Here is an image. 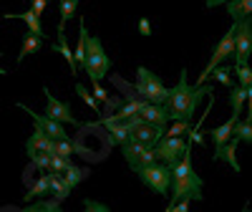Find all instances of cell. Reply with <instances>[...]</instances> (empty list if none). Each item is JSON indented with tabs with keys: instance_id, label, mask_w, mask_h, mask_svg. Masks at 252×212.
I'll list each match as a JSON object with an SVG mask.
<instances>
[{
	"instance_id": "d6a6232c",
	"label": "cell",
	"mask_w": 252,
	"mask_h": 212,
	"mask_svg": "<svg viewBox=\"0 0 252 212\" xmlns=\"http://www.w3.org/2000/svg\"><path fill=\"white\" fill-rule=\"evenodd\" d=\"M189 129H192V121H184V119H179V121H174L172 129L166 132V137H184V134H189Z\"/></svg>"
},
{
	"instance_id": "9a60e30c",
	"label": "cell",
	"mask_w": 252,
	"mask_h": 212,
	"mask_svg": "<svg viewBox=\"0 0 252 212\" xmlns=\"http://www.w3.org/2000/svg\"><path fill=\"white\" fill-rule=\"evenodd\" d=\"M237 119H240V116H235V114H232V119H229V121L220 124L217 129L209 132V139H212V144H215V157L220 154L222 146H224L229 139H232V126H235V121H237Z\"/></svg>"
},
{
	"instance_id": "5bb4252c",
	"label": "cell",
	"mask_w": 252,
	"mask_h": 212,
	"mask_svg": "<svg viewBox=\"0 0 252 212\" xmlns=\"http://www.w3.org/2000/svg\"><path fill=\"white\" fill-rule=\"evenodd\" d=\"M35 152H48V154H53V139L51 137H46L43 132L38 129H33V134L28 137V141H26V154L28 157H33Z\"/></svg>"
},
{
	"instance_id": "ba28073f",
	"label": "cell",
	"mask_w": 252,
	"mask_h": 212,
	"mask_svg": "<svg viewBox=\"0 0 252 212\" xmlns=\"http://www.w3.org/2000/svg\"><path fill=\"white\" fill-rule=\"evenodd\" d=\"M252 56V20H235V66H242L247 63Z\"/></svg>"
},
{
	"instance_id": "7402d4cb",
	"label": "cell",
	"mask_w": 252,
	"mask_h": 212,
	"mask_svg": "<svg viewBox=\"0 0 252 212\" xmlns=\"http://www.w3.org/2000/svg\"><path fill=\"white\" fill-rule=\"evenodd\" d=\"M232 139H237L240 144L242 141H252V114H247V121H235V126H232Z\"/></svg>"
},
{
	"instance_id": "f35d334b",
	"label": "cell",
	"mask_w": 252,
	"mask_h": 212,
	"mask_svg": "<svg viewBox=\"0 0 252 212\" xmlns=\"http://www.w3.org/2000/svg\"><path fill=\"white\" fill-rule=\"evenodd\" d=\"M0 56H3V53H0ZM0 73H3V76H5V73H8V71H5V69H0Z\"/></svg>"
},
{
	"instance_id": "277c9868",
	"label": "cell",
	"mask_w": 252,
	"mask_h": 212,
	"mask_svg": "<svg viewBox=\"0 0 252 212\" xmlns=\"http://www.w3.org/2000/svg\"><path fill=\"white\" fill-rule=\"evenodd\" d=\"M136 177L141 184H146L149 189H154L157 195H169V184H172V169L164 162H152L141 169H136Z\"/></svg>"
},
{
	"instance_id": "d6986e66",
	"label": "cell",
	"mask_w": 252,
	"mask_h": 212,
	"mask_svg": "<svg viewBox=\"0 0 252 212\" xmlns=\"http://www.w3.org/2000/svg\"><path fill=\"white\" fill-rule=\"evenodd\" d=\"M56 53H61L63 58L68 61V66H71V73L76 76L78 73V69H76V58H73V51H71V46H68V40H66V31H58V40L51 46Z\"/></svg>"
},
{
	"instance_id": "7c38bea8",
	"label": "cell",
	"mask_w": 252,
	"mask_h": 212,
	"mask_svg": "<svg viewBox=\"0 0 252 212\" xmlns=\"http://www.w3.org/2000/svg\"><path fill=\"white\" fill-rule=\"evenodd\" d=\"M139 116L146 121V124H154V126H166V111H164V106L161 104H152V101H144L141 104V109H139Z\"/></svg>"
},
{
	"instance_id": "d590c367",
	"label": "cell",
	"mask_w": 252,
	"mask_h": 212,
	"mask_svg": "<svg viewBox=\"0 0 252 212\" xmlns=\"http://www.w3.org/2000/svg\"><path fill=\"white\" fill-rule=\"evenodd\" d=\"M48 3H51V0H31V5H33V13L40 18V15H43L46 13V8H48Z\"/></svg>"
},
{
	"instance_id": "e575fe53",
	"label": "cell",
	"mask_w": 252,
	"mask_h": 212,
	"mask_svg": "<svg viewBox=\"0 0 252 212\" xmlns=\"http://www.w3.org/2000/svg\"><path fill=\"white\" fill-rule=\"evenodd\" d=\"M91 83H94V91H91V94H94V99H96L98 104H103V101L109 99V96H106V89L101 86V81H91Z\"/></svg>"
},
{
	"instance_id": "f1b7e54d",
	"label": "cell",
	"mask_w": 252,
	"mask_h": 212,
	"mask_svg": "<svg viewBox=\"0 0 252 212\" xmlns=\"http://www.w3.org/2000/svg\"><path fill=\"white\" fill-rule=\"evenodd\" d=\"M26 210H33V212H43V210L48 212V210H51V212H58V210H61V202H58V200H46V197H40V202H33V205H28Z\"/></svg>"
},
{
	"instance_id": "30bf717a",
	"label": "cell",
	"mask_w": 252,
	"mask_h": 212,
	"mask_svg": "<svg viewBox=\"0 0 252 212\" xmlns=\"http://www.w3.org/2000/svg\"><path fill=\"white\" fill-rule=\"evenodd\" d=\"M43 94H46V116H51V119H56L61 124H76V126H81L78 119L71 114V106L66 101H58L48 89H43Z\"/></svg>"
},
{
	"instance_id": "ffe728a7",
	"label": "cell",
	"mask_w": 252,
	"mask_h": 212,
	"mask_svg": "<svg viewBox=\"0 0 252 212\" xmlns=\"http://www.w3.org/2000/svg\"><path fill=\"white\" fill-rule=\"evenodd\" d=\"M227 13L232 15V20L252 18V0H227Z\"/></svg>"
},
{
	"instance_id": "603a6c76",
	"label": "cell",
	"mask_w": 252,
	"mask_h": 212,
	"mask_svg": "<svg viewBox=\"0 0 252 212\" xmlns=\"http://www.w3.org/2000/svg\"><path fill=\"white\" fill-rule=\"evenodd\" d=\"M78 3L81 0H58V5H61V20H58V31H66V23L76 15L78 10Z\"/></svg>"
},
{
	"instance_id": "d4e9b609",
	"label": "cell",
	"mask_w": 252,
	"mask_h": 212,
	"mask_svg": "<svg viewBox=\"0 0 252 212\" xmlns=\"http://www.w3.org/2000/svg\"><path fill=\"white\" fill-rule=\"evenodd\" d=\"M5 18H15V20H23V23L31 28V33H43V28H40V18L28 10V13H5Z\"/></svg>"
},
{
	"instance_id": "9c48e42d",
	"label": "cell",
	"mask_w": 252,
	"mask_h": 212,
	"mask_svg": "<svg viewBox=\"0 0 252 212\" xmlns=\"http://www.w3.org/2000/svg\"><path fill=\"white\" fill-rule=\"evenodd\" d=\"M121 154H124L126 164H129L134 172H136V169H141V167H146V164L157 162L154 146H146V144L134 141V139H129V141H124V144H121Z\"/></svg>"
},
{
	"instance_id": "52a82bcc",
	"label": "cell",
	"mask_w": 252,
	"mask_h": 212,
	"mask_svg": "<svg viewBox=\"0 0 252 212\" xmlns=\"http://www.w3.org/2000/svg\"><path fill=\"white\" fill-rule=\"evenodd\" d=\"M187 146H192V141L189 139H184V137H159V141L154 144V152H157V159L159 162H164L166 167H174L179 159H182V154L187 152Z\"/></svg>"
},
{
	"instance_id": "4dcf8cb0",
	"label": "cell",
	"mask_w": 252,
	"mask_h": 212,
	"mask_svg": "<svg viewBox=\"0 0 252 212\" xmlns=\"http://www.w3.org/2000/svg\"><path fill=\"white\" fill-rule=\"evenodd\" d=\"M237 73V81H240V86H252V69H250V63H242V66H235Z\"/></svg>"
},
{
	"instance_id": "4fadbf2b",
	"label": "cell",
	"mask_w": 252,
	"mask_h": 212,
	"mask_svg": "<svg viewBox=\"0 0 252 212\" xmlns=\"http://www.w3.org/2000/svg\"><path fill=\"white\" fill-rule=\"evenodd\" d=\"M98 124L109 129V134H111V141H114V144H119V146H121L124 141H129L131 129H129V124H126V119H124V121H114V119H109V116H101V119H98Z\"/></svg>"
},
{
	"instance_id": "836d02e7",
	"label": "cell",
	"mask_w": 252,
	"mask_h": 212,
	"mask_svg": "<svg viewBox=\"0 0 252 212\" xmlns=\"http://www.w3.org/2000/svg\"><path fill=\"white\" fill-rule=\"evenodd\" d=\"M31 162L38 167V169H43V172H48V164H51V154L48 152H35L31 157Z\"/></svg>"
},
{
	"instance_id": "8d00e7d4",
	"label": "cell",
	"mask_w": 252,
	"mask_h": 212,
	"mask_svg": "<svg viewBox=\"0 0 252 212\" xmlns=\"http://www.w3.org/2000/svg\"><path fill=\"white\" fill-rule=\"evenodd\" d=\"M139 33H141V35H152V23H149L146 18L139 20Z\"/></svg>"
},
{
	"instance_id": "8fae6325",
	"label": "cell",
	"mask_w": 252,
	"mask_h": 212,
	"mask_svg": "<svg viewBox=\"0 0 252 212\" xmlns=\"http://www.w3.org/2000/svg\"><path fill=\"white\" fill-rule=\"evenodd\" d=\"M20 109H23L26 114H31V119L35 121V126L40 132H43L46 137H51V139H63L66 137V126H63L61 121H56V119H51V116H43V114H35L33 109H28L26 104H18Z\"/></svg>"
},
{
	"instance_id": "e0dca14e",
	"label": "cell",
	"mask_w": 252,
	"mask_h": 212,
	"mask_svg": "<svg viewBox=\"0 0 252 212\" xmlns=\"http://www.w3.org/2000/svg\"><path fill=\"white\" fill-rule=\"evenodd\" d=\"M245 101H252V86H235L229 91V106H232V114L240 116Z\"/></svg>"
},
{
	"instance_id": "83f0119b",
	"label": "cell",
	"mask_w": 252,
	"mask_h": 212,
	"mask_svg": "<svg viewBox=\"0 0 252 212\" xmlns=\"http://www.w3.org/2000/svg\"><path fill=\"white\" fill-rule=\"evenodd\" d=\"M209 78H215L217 83H222V86H232V69H229L227 63H222V66H217L212 73H209Z\"/></svg>"
},
{
	"instance_id": "6da1fadb",
	"label": "cell",
	"mask_w": 252,
	"mask_h": 212,
	"mask_svg": "<svg viewBox=\"0 0 252 212\" xmlns=\"http://www.w3.org/2000/svg\"><path fill=\"white\" fill-rule=\"evenodd\" d=\"M209 94H212V89H209V86L204 89V83H202V86H192V83L187 81V69H182L179 83L174 89L166 91V99L161 104L164 111H166V119H169V121H179V119L192 121L199 101L204 96H209Z\"/></svg>"
},
{
	"instance_id": "44dd1931",
	"label": "cell",
	"mask_w": 252,
	"mask_h": 212,
	"mask_svg": "<svg viewBox=\"0 0 252 212\" xmlns=\"http://www.w3.org/2000/svg\"><path fill=\"white\" fill-rule=\"evenodd\" d=\"M61 177H63V182H66V184L73 189L78 182H83V179L89 177V169H86V167H76V164L71 162V164L66 167V172H63Z\"/></svg>"
},
{
	"instance_id": "cb8c5ba5",
	"label": "cell",
	"mask_w": 252,
	"mask_h": 212,
	"mask_svg": "<svg viewBox=\"0 0 252 212\" xmlns=\"http://www.w3.org/2000/svg\"><path fill=\"white\" fill-rule=\"evenodd\" d=\"M141 104H144V99L139 96V99H131L129 104H121L119 106V111L114 114V116H109V119H114V121H124V119H129V116H134L139 109H141Z\"/></svg>"
},
{
	"instance_id": "ac0fdd59",
	"label": "cell",
	"mask_w": 252,
	"mask_h": 212,
	"mask_svg": "<svg viewBox=\"0 0 252 212\" xmlns=\"http://www.w3.org/2000/svg\"><path fill=\"white\" fill-rule=\"evenodd\" d=\"M48 195H53V200H58V202H63L68 195H71V187L63 182V177L61 175H53V172H48Z\"/></svg>"
},
{
	"instance_id": "7a4b0ae2",
	"label": "cell",
	"mask_w": 252,
	"mask_h": 212,
	"mask_svg": "<svg viewBox=\"0 0 252 212\" xmlns=\"http://www.w3.org/2000/svg\"><path fill=\"white\" fill-rule=\"evenodd\" d=\"M204 182L197 175V169L192 164V146H187V152L182 154V159L172 167V184H169V197L172 202L177 200H202L204 195ZM169 202V205H172Z\"/></svg>"
},
{
	"instance_id": "3957f363",
	"label": "cell",
	"mask_w": 252,
	"mask_h": 212,
	"mask_svg": "<svg viewBox=\"0 0 252 212\" xmlns=\"http://www.w3.org/2000/svg\"><path fill=\"white\" fill-rule=\"evenodd\" d=\"M83 69H86L91 81H103L111 71V58L103 51L101 38H86V56H83Z\"/></svg>"
},
{
	"instance_id": "74e56055",
	"label": "cell",
	"mask_w": 252,
	"mask_h": 212,
	"mask_svg": "<svg viewBox=\"0 0 252 212\" xmlns=\"http://www.w3.org/2000/svg\"><path fill=\"white\" fill-rule=\"evenodd\" d=\"M227 0H207V8H217V5H224Z\"/></svg>"
},
{
	"instance_id": "4316f807",
	"label": "cell",
	"mask_w": 252,
	"mask_h": 212,
	"mask_svg": "<svg viewBox=\"0 0 252 212\" xmlns=\"http://www.w3.org/2000/svg\"><path fill=\"white\" fill-rule=\"evenodd\" d=\"M73 152H76V146L71 144V139H68V137H63V139H53V154L71 159V154H73Z\"/></svg>"
},
{
	"instance_id": "1f68e13d",
	"label": "cell",
	"mask_w": 252,
	"mask_h": 212,
	"mask_svg": "<svg viewBox=\"0 0 252 212\" xmlns=\"http://www.w3.org/2000/svg\"><path fill=\"white\" fill-rule=\"evenodd\" d=\"M76 94L81 96V101L86 104V106H91L94 111H98V101L94 99V94H91V91H86V86H83V83H76Z\"/></svg>"
},
{
	"instance_id": "f546056e",
	"label": "cell",
	"mask_w": 252,
	"mask_h": 212,
	"mask_svg": "<svg viewBox=\"0 0 252 212\" xmlns=\"http://www.w3.org/2000/svg\"><path fill=\"white\" fill-rule=\"evenodd\" d=\"M71 164V159H66V157H58V154H51V164H48V172H53V175H63L66 172V167Z\"/></svg>"
},
{
	"instance_id": "5b68a950",
	"label": "cell",
	"mask_w": 252,
	"mask_h": 212,
	"mask_svg": "<svg viewBox=\"0 0 252 212\" xmlns=\"http://www.w3.org/2000/svg\"><path fill=\"white\" fill-rule=\"evenodd\" d=\"M166 89L161 78L157 73H152L146 66H139L136 69V94L144 99V101H152V104H164L166 99Z\"/></svg>"
},
{
	"instance_id": "484cf974",
	"label": "cell",
	"mask_w": 252,
	"mask_h": 212,
	"mask_svg": "<svg viewBox=\"0 0 252 212\" xmlns=\"http://www.w3.org/2000/svg\"><path fill=\"white\" fill-rule=\"evenodd\" d=\"M46 195H48V175H40L38 182L31 187V192L26 195V202H31V200H40V197H46Z\"/></svg>"
},
{
	"instance_id": "2e32d148",
	"label": "cell",
	"mask_w": 252,
	"mask_h": 212,
	"mask_svg": "<svg viewBox=\"0 0 252 212\" xmlns=\"http://www.w3.org/2000/svg\"><path fill=\"white\" fill-rule=\"evenodd\" d=\"M46 46V38H43V33H26V38H23V46H20V53H18V63L23 61L26 56H31V53H35L38 48H43Z\"/></svg>"
},
{
	"instance_id": "8992f818",
	"label": "cell",
	"mask_w": 252,
	"mask_h": 212,
	"mask_svg": "<svg viewBox=\"0 0 252 212\" xmlns=\"http://www.w3.org/2000/svg\"><path fill=\"white\" fill-rule=\"evenodd\" d=\"M232 56H235V26H232V28H229V31L220 38V43H217V48H215L212 58H209V63L204 66V71H202V73H199V78H197V86H202V83L209 78V73H212L217 66H222V63H227Z\"/></svg>"
}]
</instances>
